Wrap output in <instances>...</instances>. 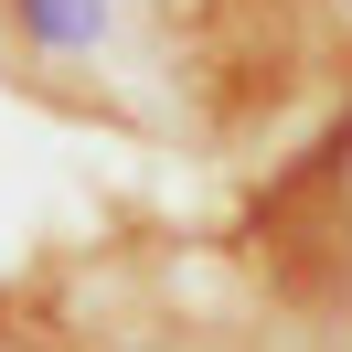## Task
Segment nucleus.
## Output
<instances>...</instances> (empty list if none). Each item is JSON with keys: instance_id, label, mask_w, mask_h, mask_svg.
<instances>
[{"instance_id": "nucleus-1", "label": "nucleus", "mask_w": 352, "mask_h": 352, "mask_svg": "<svg viewBox=\"0 0 352 352\" xmlns=\"http://www.w3.org/2000/svg\"><path fill=\"white\" fill-rule=\"evenodd\" d=\"M11 65H86L107 43V0H0Z\"/></svg>"}, {"instance_id": "nucleus-2", "label": "nucleus", "mask_w": 352, "mask_h": 352, "mask_svg": "<svg viewBox=\"0 0 352 352\" xmlns=\"http://www.w3.org/2000/svg\"><path fill=\"white\" fill-rule=\"evenodd\" d=\"M331 11H342V22H352V0H331Z\"/></svg>"}]
</instances>
